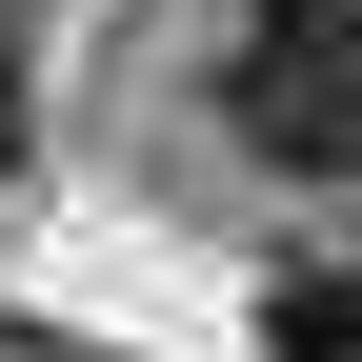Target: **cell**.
<instances>
[{
	"instance_id": "1",
	"label": "cell",
	"mask_w": 362,
	"mask_h": 362,
	"mask_svg": "<svg viewBox=\"0 0 362 362\" xmlns=\"http://www.w3.org/2000/svg\"><path fill=\"white\" fill-rule=\"evenodd\" d=\"M221 121H242L282 181H342V161H362V0H242Z\"/></svg>"
},
{
	"instance_id": "2",
	"label": "cell",
	"mask_w": 362,
	"mask_h": 362,
	"mask_svg": "<svg viewBox=\"0 0 362 362\" xmlns=\"http://www.w3.org/2000/svg\"><path fill=\"white\" fill-rule=\"evenodd\" d=\"M262 362H362V221L262 262Z\"/></svg>"
},
{
	"instance_id": "3",
	"label": "cell",
	"mask_w": 362,
	"mask_h": 362,
	"mask_svg": "<svg viewBox=\"0 0 362 362\" xmlns=\"http://www.w3.org/2000/svg\"><path fill=\"white\" fill-rule=\"evenodd\" d=\"M21 121H40V101H21V40H0V181H21Z\"/></svg>"
}]
</instances>
